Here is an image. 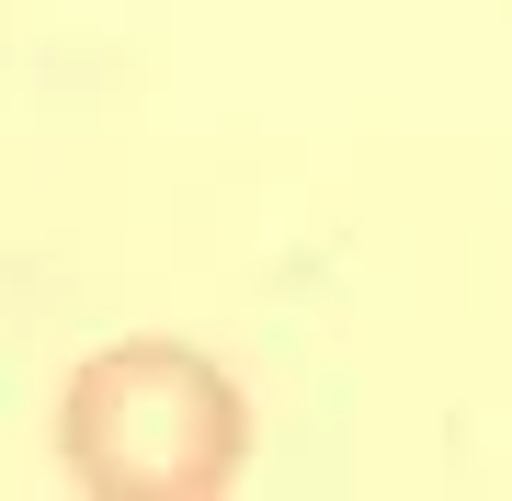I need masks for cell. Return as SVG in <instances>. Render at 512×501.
<instances>
[{"instance_id": "obj_1", "label": "cell", "mask_w": 512, "mask_h": 501, "mask_svg": "<svg viewBox=\"0 0 512 501\" xmlns=\"http://www.w3.org/2000/svg\"><path fill=\"white\" fill-rule=\"evenodd\" d=\"M251 456V399L194 342H114L57 388V467L103 501H217Z\"/></svg>"}]
</instances>
